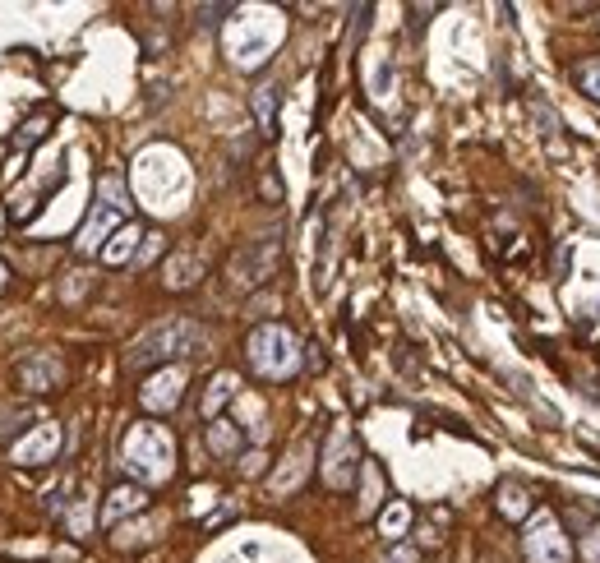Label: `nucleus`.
Masks as SVG:
<instances>
[{"instance_id": "nucleus-1", "label": "nucleus", "mask_w": 600, "mask_h": 563, "mask_svg": "<svg viewBox=\"0 0 600 563\" xmlns=\"http://www.w3.org/2000/svg\"><path fill=\"white\" fill-rule=\"evenodd\" d=\"M199 342H204L199 328L185 324V319H171V324L153 328L148 337L134 342L130 356H125V370H153V365H162V360H171V356H190V351H199Z\"/></svg>"}, {"instance_id": "nucleus-2", "label": "nucleus", "mask_w": 600, "mask_h": 563, "mask_svg": "<svg viewBox=\"0 0 600 563\" xmlns=\"http://www.w3.org/2000/svg\"><path fill=\"white\" fill-rule=\"evenodd\" d=\"M277 254H282V240H277V236H268V240H250L245 250L231 254V264H227L231 282H236V287H259L264 277H273Z\"/></svg>"}, {"instance_id": "nucleus-3", "label": "nucleus", "mask_w": 600, "mask_h": 563, "mask_svg": "<svg viewBox=\"0 0 600 563\" xmlns=\"http://www.w3.org/2000/svg\"><path fill=\"white\" fill-rule=\"evenodd\" d=\"M60 379H65V370H60L56 360H24V365H19V384H24L28 393H47Z\"/></svg>"}, {"instance_id": "nucleus-4", "label": "nucleus", "mask_w": 600, "mask_h": 563, "mask_svg": "<svg viewBox=\"0 0 600 563\" xmlns=\"http://www.w3.org/2000/svg\"><path fill=\"white\" fill-rule=\"evenodd\" d=\"M47 125H51V116H33V120L24 125V130H19V134L10 139V148H28V144H37V139L47 134Z\"/></svg>"}, {"instance_id": "nucleus-5", "label": "nucleus", "mask_w": 600, "mask_h": 563, "mask_svg": "<svg viewBox=\"0 0 600 563\" xmlns=\"http://www.w3.org/2000/svg\"><path fill=\"white\" fill-rule=\"evenodd\" d=\"M254 107H259V125H264V134H273V111H277V88H259V97H254Z\"/></svg>"}, {"instance_id": "nucleus-6", "label": "nucleus", "mask_w": 600, "mask_h": 563, "mask_svg": "<svg viewBox=\"0 0 600 563\" xmlns=\"http://www.w3.org/2000/svg\"><path fill=\"white\" fill-rule=\"evenodd\" d=\"M231 10H236V5H213V10L204 5V10H199V24H204V28H217V24H222V14H231Z\"/></svg>"}, {"instance_id": "nucleus-7", "label": "nucleus", "mask_w": 600, "mask_h": 563, "mask_svg": "<svg viewBox=\"0 0 600 563\" xmlns=\"http://www.w3.org/2000/svg\"><path fill=\"white\" fill-rule=\"evenodd\" d=\"M577 393L591 397V402H600V379H582V384H577Z\"/></svg>"}]
</instances>
